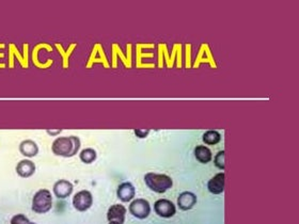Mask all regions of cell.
I'll use <instances>...</instances> for the list:
<instances>
[{
  "instance_id": "obj_6",
  "label": "cell",
  "mask_w": 299,
  "mask_h": 224,
  "mask_svg": "<svg viewBox=\"0 0 299 224\" xmlns=\"http://www.w3.org/2000/svg\"><path fill=\"white\" fill-rule=\"evenodd\" d=\"M42 49H45L46 51L51 52L52 47L49 43H39V44H37L32 48V51L30 52V61L32 62V64L35 67H38L40 69H47L52 66L53 60H52V59H47V61L45 63L41 62L40 59H39V54H40V51Z\"/></svg>"
},
{
  "instance_id": "obj_27",
  "label": "cell",
  "mask_w": 299,
  "mask_h": 224,
  "mask_svg": "<svg viewBox=\"0 0 299 224\" xmlns=\"http://www.w3.org/2000/svg\"><path fill=\"white\" fill-rule=\"evenodd\" d=\"M185 50H186V61H185V68L191 67V44L185 45Z\"/></svg>"
},
{
  "instance_id": "obj_4",
  "label": "cell",
  "mask_w": 299,
  "mask_h": 224,
  "mask_svg": "<svg viewBox=\"0 0 299 224\" xmlns=\"http://www.w3.org/2000/svg\"><path fill=\"white\" fill-rule=\"evenodd\" d=\"M15 58L19 60L22 68L27 69L29 68V59H30V52H29V44L25 43L23 45V55L17 49L15 44L11 43L9 44V68H14V61Z\"/></svg>"
},
{
  "instance_id": "obj_30",
  "label": "cell",
  "mask_w": 299,
  "mask_h": 224,
  "mask_svg": "<svg viewBox=\"0 0 299 224\" xmlns=\"http://www.w3.org/2000/svg\"><path fill=\"white\" fill-rule=\"evenodd\" d=\"M4 54L3 52H0V58H3ZM0 68H5V64L4 63H0Z\"/></svg>"
},
{
  "instance_id": "obj_10",
  "label": "cell",
  "mask_w": 299,
  "mask_h": 224,
  "mask_svg": "<svg viewBox=\"0 0 299 224\" xmlns=\"http://www.w3.org/2000/svg\"><path fill=\"white\" fill-rule=\"evenodd\" d=\"M93 204L92 193L88 190L77 192L73 198V206L78 211H87Z\"/></svg>"
},
{
  "instance_id": "obj_24",
  "label": "cell",
  "mask_w": 299,
  "mask_h": 224,
  "mask_svg": "<svg viewBox=\"0 0 299 224\" xmlns=\"http://www.w3.org/2000/svg\"><path fill=\"white\" fill-rule=\"evenodd\" d=\"M97 157H98L97 151L93 150V149H90V147H89V149L82 150L80 152V154H79L80 160L86 164H90V163L94 162L95 160H97Z\"/></svg>"
},
{
  "instance_id": "obj_22",
  "label": "cell",
  "mask_w": 299,
  "mask_h": 224,
  "mask_svg": "<svg viewBox=\"0 0 299 224\" xmlns=\"http://www.w3.org/2000/svg\"><path fill=\"white\" fill-rule=\"evenodd\" d=\"M183 54H182V45L175 43L174 46H173V49L171 52V57H169V62L167 64V67L171 68L173 67V64L175 62V57H177L176 60V67L177 68H182L183 67V58H182Z\"/></svg>"
},
{
  "instance_id": "obj_28",
  "label": "cell",
  "mask_w": 299,
  "mask_h": 224,
  "mask_svg": "<svg viewBox=\"0 0 299 224\" xmlns=\"http://www.w3.org/2000/svg\"><path fill=\"white\" fill-rule=\"evenodd\" d=\"M134 133H135L137 137L140 138V139H143V138H146L147 135L150 134V131H149V129H135Z\"/></svg>"
},
{
  "instance_id": "obj_25",
  "label": "cell",
  "mask_w": 299,
  "mask_h": 224,
  "mask_svg": "<svg viewBox=\"0 0 299 224\" xmlns=\"http://www.w3.org/2000/svg\"><path fill=\"white\" fill-rule=\"evenodd\" d=\"M224 155H225V152L223 150L219 153H217V155L215 156V159H214L215 166L220 170H224V168H225V161H224L225 156Z\"/></svg>"
},
{
  "instance_id": "obj_5",
  "label": "cell",
  "mask_w": 299,
  "mask_h": 224,
  "mask_svg": "<svg viewBox=\"0 0 299 224\" xmlns=\"http://www.w3.org/2000/svg\"><path fill=\"white\" fill-rule=\"evenodd\" d=\"M120 57L121 61L123 62V66L125 68H130L133 67V45L127 44L126 46V56L123 54V51L121 49V47L119 46V44L113 43L112 48H111V64L110 67L112 68L118 67V58Z\"/></svg>"
},
{
  "instance_id": "obj_12",
  "label": "cell",
  "mask_w": 299,
  "mask_h": 224,
  "mask_svg": "<svg viewBox=\"0 0 299 224\" xmlns=\"http://www.w3.org/2000/svg\"><path fill=\"white\" fill-rule=\"evenodd\" d=\"M136 190L134 185L129 181H124L118 187L117 197L120 199V201L124 203H128L135 198Z\"/></svg>"
},
{
  "instance_id": "obj_26",
  "label": "cell",
  "mask_w": 299,
  "mask_h": 224,
  "mask_svg": "<svg viewBox=\"0 0 299 224\" xmlns=\"http://www.w3.org/2000/svg\"><path fill=\"white\" fill-rule=\"evenodd\" d=\"M10 224H37V223L30 221L25 215L19 214L12 217Z\"/></svg>"
},
{
  "instance_id": "obj_7",
  "label": "cell",
  "mask_w": 299,
  "mask_h": 224,
  "mask_svg": "<svg viewBox=\"0 0 299 224\" xmlns=\"http://www.w3.org/2000/svg\"><path fill=\"white\" fill-rule=\"evenodd\" d=\"M95 63H100L103 64L105 68H109L110 67V63L108 62V59H107V56L105 54V50L103 48V45L97 43L94 44L91 54H90V57L87 61L86 67L87 68H91Z\"/></svg>"
},
{
  "instance_id": "obj_9",
  "label": "cell",
  "mask_w": 299,
  "mask_h": 224,
  "mask_svg": "<svg viewBox=\"0 0 299 224\" xmlns=\"http://www.w3.org/2000/svg\"><path fill=\"white\" fill-rule=\"evenodd\" d=\"M203 63H208L209 67H211L212 68H217L216 61H215L212 51H211V49H209V46L206 43H203L201 45L198 55H197L196 61L194 62V66L191 67L199 68L201 64H203Z\"/></svg>"
},
{
  "instance_id": "obj_2",
  "label": "cell",
  "mask_w": 299,
  "mask_h": 224,
  "mask_svg": "<svg viewBox=\"0 0 299 224\" xmlns=\"http://www.w3.org/2000/svg\"><path fill=\"white\" fill-rule=\"evenodd\" d=\"M145 182L150 189L156 193H165L173 186V180L170 176L153 172L145 175Z\"/></svg>"
},
{
  "instance_id": "obj_29",
  "label": "cell",
  "mask_w": 299,
  "mask_h": 224,
  "mask_svg": "<svg viewBox=\"0 0 299 224\" xmlns=\"http://www.w3.org/2000/svg\"><path fill=\"white\" fill-rule=\"evenodd\" d=\"M47 134H50V135H57V134H61V129H57V132H51V131H50V129H47Z\"/></svg>"
},
{
  "instance_id": "obj_17",
  "label": "cell",
  "mask_w": 299,
  "mask_h": 224,
  "mask_svg": "<svg viewBox=\"0 0 299 224\" xmlns=\"http://www.w3.org/2000/svg\"><path fill=\"white\" fill-rule=\"evenodd\" d=\"M207 189L213 194H220L224 190V173H218L208 180Z\"/></svg>"
},
{
  "instance_id": "obj_21",
  "label": "cell",
  "mask_w": 299,
  "mask_h": 224,
  "mask_svg": "<svg viewBox=\"0 0 299 224\" xmlns=\"http://www.w3.org/2000/svg\"><path fill=\"white\" fill-rule=\"evenodd\" d=\"M195 157L197 160L201 163H208L212 161L213 155L211 150L206 147L205 145H198L195 149Z\"/></svg>"
},
{
  "instance_id": "obj_15",
  "label": "cell",
  "mask_w": 299,
  "mask_h": 224,
  "mask_svg": "<svg viewBox=\"0 0 299 224\" xmlns=\"http://www.w3.org/2000/svg\"><path fill=\"white\" fill-rule=\"evenodd\" d=\"M17 175H20L23 179H28L35 173V164L33 161L29 159H23L15 168Z\"/></svg>"
},
{
  "instance_id": "obj_20",
  "label": "cell",
  "mask_w": 299,
  "mask_h": 224,
  "mask_svg": "<svg viewBox=\"0 0 299 224\" xmlns=\"http://www.w3.org/2000/svg\"><path fill=\"white\" fill-rule=\"evenodd\" d=\"M145 48H154V44H137L136 45V67L137 68H141L143 66V59L145 58H153L152 52L143 54Z\"/></svg>"
},
{
  "instance_id": "obj_1",
  "label": "cell",
  "mask_w": 299,
  "mask_h": 224,
  "mask_svg": "<svg viewBox=\"0 0 299 224\" xmlns=\"http://www.w3.org/2000/svg\"><path fill=\"white\" fill-rule=\"evenodd\" d=\"M80 140L78 137H60L53 141L51 151L55 155L61 157H73L80 149Z\"/></svg>"
},
{
  "instance_id": "obj_19",
  "label": "cell",
  "mask_w": 299,
  "mask_h": 224,
  "mask_svg": "<svg viewBox=\"0 0 299 224\" xmlns=\"http://www.w3.org/2000/svg\"><path fill=\"white\" fill-rule=\"evenodd\" d=\"M55 47L57 48V50L59 51L60 56H61V58H62V67L64 69H68L70 67V58H71L72 54H73V51L75 50V48L77 47V44L72 43L69 46V48L67 50H64L62 45L59 44V43H56Z\"/></svg>"
},
{
  "instance_id": "obj_3",
  "label": "cell",
  "mask_w": 299,
  "mask_h": 224,
  "mask_svg": "<svg viewBox=\"0 0 299 224\" xmlns=\"http://www.w3.org/2000/svg\"><path fill=\"white\" fill-rule=\"evenodd\" d=\"M52 207L51 192L47 189H41L34 193L31 208L37 214H46Z\"/></svg>"
},
{
  "instance_id": "obj_14",
  "label": "cell",
  "mask_w": 299,
  "mask_h": 224,
  "mask_svg": "<svg viewBox=\"0 0 299 224\" xmlns=\"http://www.w3.org/2000/svg\"><path fill=\"white\" fill-rule=\"evenodd\" d=\"M126 208L121 204H115L111 205L108 211H107V219L109 222L117 221L119 223L123 224L125 221V215H126Z\"/></svg>"
},
{
  "instance_id": "obj_16",
  "label": "cell",
  "mask_w": 299,
  "mask_h": 224,
  "mask_svg": "<svg viewBox=\"0 0 299 224\" xmlns=\"http://www.w3.org/2000/svg\"><path fill=\"white\" fill-rule=\"evenodd\" d=\"M197 204L196 194L190 191H185L181 193L177 198V205L179 209L190 210Z\"/></svg>"
},
{
  "instance_id": "obj_13",
  "label": "cell",
  "mask_w": 299,
  "mask_h": 224,
  "mask_svg": "<svg viewBox=\"0 0 299 224\" xmlns=\"http://www.w3.org/2000/svg\"><path fill=\"white\" fill-rule=\"evenodd\" d=\"M73 184L67 179H60L53 185V193L58 199H67L73 192Z\"/></svg>"
},
{
  "instance_id": "obj_8",
  "label": "cell",
  "mask_w": 299,
  "mask_h": 224,
  "mask_svg": "<svg viewBox=\"0 0 299 224\" xmlns=\"http://www.w3.org/2000/svg\"><path fill=\"white\" fill-rule=\"evenodd\" d=\"M129 213L137 219H146L151 213V205L145 199H136L129 204Z\"/></svg>"
},
{
  "instance_id": "obj_31",
  "label": "cell",
  "mask_w": 299,
  "mask_h": 224,
  "mask_svg": "<svg viewBox=\"0 0 299 224\" xmlns=\"http://www.w3.org/2000/svg\"><path fill=\"white\" fill-rule=\"evenodd\" d=\"M109 224H121V223H119L117 221H111V222H109Z\"/></svg>"
},
{
  "instance_id": "obj_18",
  "label": "cell",
  "mask_w": 299,
  "mask_h": 224,
  "mask_svg": "<svg viewBox=\"0 0 299 224\" xmlns=\"http://www.w3.org/2000/svg\"><path fill=\"white\" fill-rule=\"evenodd\" d=\"M20 152L26 157H35L39 153V146L32 140H24L20 144Z\"/></svg>"
},
{
  "instance_id": "obj_23",
  "label": "cell",
  "mask_w": 299,
  "mask_h": 224,
  "mask_svg": "<svg viewBox=\"0 0 299 224\" xmlns=\"http://www.w3.org/2000/svg\"><path fill=\"white\" fill-rule=\"evenodd\" d=\"M202 140L207 145H215L220 142L221 134L217 131H207L203 134Z\"/></svg>"
},
{
  "instance_id": "obj_11",
  "label": "cell",
  "mask_w": 299,
  "mask_h": 224,
  "mask_svg": "<svg viewBox=\"0 0 299 224\" xmlns=\"http://www.w3.org/2000/svg\"><path fill=\"white\" fill-rule=\"evenodd\" d=\"M154 210L161 218H171L175 215L176 207L173 202L166 199L157 200L154 204Z\"/></svg>"
}]
</instances>
